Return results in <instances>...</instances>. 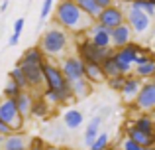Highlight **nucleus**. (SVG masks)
Returning a JSON list of instances; mask_svg holds the SVG:
<instances>
[{"label":"nucleus","mask_w":155,"mask_h":150,"mask_svg":"<svg viewBox=\"0 0 155 150\" xmlns=\"http://www.w3.org/2000/svg\"><path fill=\"white\" fill-rule=\"evenodd\" d=\"M53 20H55V26L63 28L65 32H73V34H84L94 24V20L88 14H84L73 0H61L55 6Z\"/></svg>","instance_id":"nucleus-1"},{"label":"nucleus","mask_w":155,"mask_h":150,"mask_svg":"<svg viewBox=\"0 0 155 150\" xmlns=\"http://www.w3.org/2000/svg\"><path fill=\"white\" fill-rule=\"evenodd\" d=\"M69 46V32H65L59 26H51L43 32V36L39 38V50L45 55L57 58L61 55Z\"/></svg>","instance_id":"nucleus-2"},{"label":"nucleus","mask_w":155,"mask_h":150,"mask_svg":"<svg viewBox=\"0 0 155 150\" xmlns=\"http://www.w3.org/2000/svg\"><path fill=\"white\" fill-rule=\"evenodd\" d=\"M43 77H45V91H59L65 93L69 99H73V83L65 77V73L61 71L59 65L51 61L43 63Z\"/></svg>","instance_id":"nucleus-3"},{"label":"nucleus","mask_w":155,"mask_h":150,"mask_svg":"<svg viewBox=\"0 0 155 150\" xmlns=\"http://www.w3.org/2000/svg\"><path fill=\"white\" fill-rule=\"evenodd\" d=\"M77 54H79V58L83 59L84 63H96V65H102L114 51L112 50H102V47L94 46L88 38H84L83 42L79 44V47H77Z\"/></svg>","instance_id":"nucleus-4"},{"label":"nucleus","mask_w":155,"mask_h":150,"mask_svg":"<svg viewBox=\"0 0 155 150\" xmlns=\"http://www.w3.org/2000/svg\"><path fill=\"white\" fill-rule=\"evenodd\" d=\"M0 120L4 124H8L14 132H18L24 127L26 119L22 117V113H20L14 99H4V101H0Z\"/></svg>","instance_id":"nucleus-5"},{"label":"nucleus","mask_w":155,"mask_h":150,"mask_svg":"<svg viewBox=\"0 0 155 150\" xmlns=\"http://www.w3.org/2000/svg\"><path fill=\"white\" fill-rule=\"evenodd\" d=\"M141 54V47L136 46V44H130V46L122 47V50H114V59H116L118 67H120V73L128 77L130 71H132V67L136 65V59L137 55Z\"/></svg>","instance_id":"nucleus-6"},{"label":"nucleus","mask_w":155,"mask_h":150,"mask_svg":"<svg viewBox=\"0 0 155 150\" xmlns=\"http://www.w3.org/2000/svg\"><path fill=\"white\" fill-rule=\"evenodd\" d=\"M126 24L132 28L134 34L141 36V34H145V32L151 28V18H149V16L145 14L143 10L130 6V8H128V12H126Z\"/></svg>","instance_id":"nucleus-7"},{"label":"nucleus","mask_w":155,"mask_h":150,"mask_svg":"<svg viewBox=\"0 0 155 150\" xmlns=\"http://www.w3.org/2000/svg\"><path fill=\"white\" fill-rule=\"evenodd\" d=\"M98 24H102V26L106 28V30H116V28H120V26H124L126 24V12L122 10L120 6H110V8H106V10L100 12V16H98V20H96Z\"/></svg>","instance_id":"nucleus-8"},{"label":"nucleus","mask_w":155,"mask_h":150,"mask_svg":"<svg viewBox=\"0 0 155 150\" xmlns=\"http://www.w3.org/2000/svg\"><path fill=\"white\" fill-rule=\"evenodd\" d=\"M59 67L71 83H75V81H79V79H84V67H87V63H84L79 55H69V58H65Z\"/></svg>","instance_id":"nucleus-9"},{"label":"nucleus","mask_w":155,"mask_h":150,"mask_svg":"<svg viewBox=\"0 0 155 150\" xmlns=\"http://www.w3.org/2000/svg\"><path fill=\"white\" fill-rule=\"evenodd\" d=\"M18 67L24 71V75H26L28 79V85H30V89H41L45 87V77H43V65H31V63H22L18 61Z\"/></svg>","instance_id":"nucleus-10"},{"label":"nucleus","mask_w":155,"mask_h":150,"mask_svg":"<svg viewBox=\"0 0 155 150\" xmlns=\"http://www.w3.org/2000/svg\"><path fill=\"white\" fill-rule=\"evenodd\" d=\"M136 107L140 111H153L155 109V79L143 83L140 95L136 99Z\"/></svg>","instance_id":"nucleus-11"},{"label":"nucleus","mask_w":155,"mask_h":150,"mask_svg":"<svg viewBox=\"0 0 155 150\" xmlns=\"http://www.w3.org/2000/svg\"><path fill=\"white\" fill-rule=\"evenodd\" d=\"M88 40H91L94 46L102 47V50H110L112 46V36H110V30H106L102 24L94 22L92 28L88 30Z\"/></svg>","instance_id":"nucleus-12"},{"label":"nucleus","mask_w":155,"mask_h":150,"mask_svg":"<svg viewBox=\"0 0 155 150\" xmlns=\"http://www.w3.org/2000/svg\"><path fill=\"white\" fill-rule=\"evenodd\" d=\"M110 36H112V47H116V50H122V47L130 46L132 44V28L128 26V24H124V26L116 28V30L110 32Z\"/></svg>","instance_id":"nucleus-13"},{"label":"nucleus","mask_w":155,"mask_h":150,"mask_svg":"<svg viewBox=\"0 0 155 150\" xmlns=\"http://www.w3.org/2000/svg\"><path fill=\"white\" fill-rule=\"evenodd\" d=\"M126 136H128L130 140H134V142H137L140 146H143V148H155V136L140 131V128H136L134 124H130V127L126 128Z\"/></svg>","instance_id":"nucleus-14"},{"label":"nucleus","mask_w":155,"mask_h":150,"mask_svg":"<svg viewBox=\"0 0 155 150\" xmlns=\"http://www.w3.org/2000/svg\"><path fill=\"white\" fill-rule=\"evenodd\" d=\"M141 79L140 77H126V83H124V87H122V91H120V95H122V99L124 101H136L137 99V95H140V91H141Z\"/></svg>","instance_id":"nucleus-15"},{"label":"nucleus","mask_w":155,"mask_h":150,"mask_svg":"<svg viewBox=\"0 0 155 150\" xmlns=\"http://www.w3.org/2000/svg\"><path fill=\"white\" fill-rule=\"evenodd\" d=\"M0 148L2 150H28L30 146L26 144V136L20 134V132H14L10 136L0 138Z\"/></svg>","instance_id":"nucleus-16"},{"label":"nucleus","mask_w":155,"mask_h":150,"mask_svg":"<svg viewBox=\"0 0 155 150\" xmlns=\"http://www.w3.org/2000/svg\"><path fill=\"white\" fill-rule=\"evenodd\" d=\"M100 124H102V117H92L91 120H88L87 124V131H84V144H87L88 148L94 144V140L100 136Z\"/></svg>","instance_id":"nucleus-17"},{"label":"nucleus","mask_w":155,"mask_h":150,"mask_svg":"<svg viewBox=\"0 0 155 150\" xmlns=\"http://www.w3.org/2000/svg\"><path fill=\"white\" fill-rule=\"evenodd\" d=\"M14 101H16V105H18L20 113H22V117H24V119H28V117L31 115V109H34V103H35V99H34V95H31V91H22Z\"/></svg>","instance_id":"nucleus-18"},{"label":"nucleus","mask_w":155,"mask_h":150,"mask_svg":"<svg viewBox=\"0 0 155 150\" xmlns=\"http://www.w3.org/2000/svg\"><path fill=\"white\" fill-rule=\"evenodd\" d=\"M45 54H43L41 50H39V46H35V47H28L26 51L22 54V58L18 59V61H22V63H31V65H43L45 63Z\"/></svg>","instance_id":"nucleus-19"},{"label":"nucleus","mask_w":155,"mask_h":150,"mask_svg":"<svg viewBox=\"0 0 155 150\" xmlns=\"http://www.w3.org/2000/svg\"><path fill=\"white\" fill-rule=\"evenodd\" d=\"M83 123H84V115L79 111V109H69V111H65L63 124L67 128L75 131V128H81V124H83Z\"/></svg>","instance_id":"nucleus-20"},{"label":"nucleus","mask_w":155,"mask_h":150,"mask_svg":"<svg viewBox=\"0 0 155 150\" xmlns=\"http://www.w3.org/2000/svg\"><path fill=\"white\" fill-rule=\"evenodd\" d=\"M84 79L88 83H100V81H106V75L102 71V67L96 65V63H87L84 67Z\"/></svg>","instance_id":"nucleus-21"},{"label":"nucleus","mask_w":155,"mask_h":150,"mask_svg":"<svg viewBox=\"0 0 155 150\" xmlns=\"http://www.w3.org/2000/svg\"><path fill=\"white\" fill-rule=\"evenodd\" d=\"M73 2H75L77 6H79L81 10L84 12V14H88V16H91V18L94 20V22H96V20H98L100 12H102V10H100V8H98V4L94 2V0H73Z\"/></svg>","instance_id":"nucleus-22"},{"label":"nucleus","mask_w":155,"mask_h":150,"mask_svg":"<svg viewBox=\"0 0 155 150\" xmlns=\"http://www.w3.org/2000/svg\"><path fill=\"white\" fill-rule=\"evenodd\" d=\"M134 127L140 128V131H143V132H147V134L155 136V120L151 119V117H147V115L137 117V119L134 120Z\"/></svg>","instance_id":"nucleus-23"},{"label":"nucleus","mask_w":155,"mask_h":150,"mask_svg":"<svg viewBox=\"0 0 155 150\" xmlns=\"http://www.w3.org/2000/svg\"><path fill=\"white\" fill-rule=\"evenodd\" d=\"M8 79L10 81H14L16 85H18L22 91H30V85H28V79H26V75H24V71L20 69L18 65L14 67V69H10V73H8Z\"/></svg>","instance_id":"nucleus-24"},{"label":"nucleus","mask_w":155,"mask_h":150,"mask_svg":"<svg viewBox=\"0 0 155 150\" xmlns=\"http://www.w3.org/2000/svg\"><path fill=\"white\" fill-rule=\"evenodd\" d=\"M92 91V83H88L87 79H79L73 83V95L79 97V99H84V97H88Z\"/></svg>","instance_id":"nucleus-25"},{"label":"nucleus","mask_w":155,"mask_h":150,"mask_svg":"<svg viewBox=\"0 0 155 150\" xmlns=\"http://www.w3.org/2000/svg\"><path fill=\"white\" fill-rule=\"evenodd\" d=\"M102 71H104V75H106V81L108 79H112V77H118V75H122L120 73V67H118V63H116V59H114V54L110 55L108 59L102 63Z\"/></svg>","instance_id":"nucleus-26"},{"label":"nucleus","mask_w":155,"mask_h":150,"mask_svg":"<svg viewBox=\"0 0 155 150\" xmlns=\"http://www.w3.org/2000/svg\"><path fill=\"white\" fill-rule=\"evenodd\" d=\"M136 77L140 79H149V77H155V59H149L147 63L136 67Z\"/></svg>","instance_id":"nucleus-27"},{"label":"nucleus","mask_w":155,"mask_h":150,"mask_svg":"<svg viewBox=\"0 0 155 150\" xmlns=\"http://www.w3.org/2000/svg\"><path fill=\"white\" fill-rule=\"evenodd\" d=\"M43 99L49 105H61L65 101H69V97L65 93H59V91H43Z\"/></svg>","instance_id":"nucleus-28"},{"label":"nucleus","mask_w":155,"mask_h":150,"mask_svg":"<svg viewBox=\"0 0 155 150\" xmlns=\"http://www.w3.org/2000/svg\"><path fill=\"white\" fill-rule=\"evenodd\" d=\"M47 113H49V103H47L43 97L35 99L34 109H31V115L34 117H47Z\"/></svg>","instance_id":"nucleus-29"},{"label":"nucleus","mask_w":155,"mask_h":150,"mask_svg":"<svg viewBox=\"0 0 155 150\" xmlns=\"http://www.w3.org/2000/svg\"><path fill=\"white\" fill-rule=\"evenodd\" d=\"M20 93H22V89H20L14 81H8V83L4 85V99H16Z\"/></svg>","instance_id":"nucleus-30"},{"label":"nucleus","mask_w":155,"mask_h":150,"mask_svg":"<svg viewBox=\"0 0 155 150\" xmlns=\"http://www.w3.org/2000/svg\"><path fill=\"white\" fill-rule=\"evenodd\" d=\"M132 6H134V8H140V10H143L145 14L149 16V18H153V16H155V6L149 2V0H137V2L132 4Z\"/></svg>","instance_id":"nucleus-31"},{"label":"nucleus","mask_w":155,"mask_h":150,"mask_svg":"<svg viewBox=\"0 0 155 150\" xmlns=\"http://www.w3.org/2000/svg\"><path fill=\"white\" fill-rule=\"evenodd\" d=\"M108 142H110L108 132H100V136L94 140V144H92L88 150H106V148H108Z\"/></svg>","instance_id":"nucleus-32"},{"label":"nucleus","mask_w":155,"mask_h":150,"mask_svg":"<svg viewBox=\"0 0 155 150\" xmlns=\"http://www.w3.org/2000/svg\"><path fill=\"white\" fill-rule=\"evenodd\" d=\"M124 83H126V75H118V77H112V79L106 81V85H108L110 89H114V91H122Z\"/></svg>","instance_id":"nucleus-33"},{"label":"nucleus","mask_w":155,"mask_h":150,"mask_svg":"<svg viewBox=\"0 0 155 150\" xmlns=\"http://www.w3.org/2000/svg\"><path fill=\"white\" fill-rule=\"evenodd\" d=\"M53 10V0H43V6H41V12H39V18L45 20L49 16V12Z\"/></svg>","instance_id":"nucleus-34"},{"label":"nucleus","mask_w":155,"mask_h":150,"mask_svg":"<svg viewBox=\"0 0 155 150\" xmlns=\"http://www.w3.org/2000/svg\"><path fill=\"white\" fill-rule=\"evenodd\" d=\"M45 142H43L39 136H35V138H31V142H30V148L28 150H45Z\"/></svg>","instance_id":"nucleus-35"},{"label":"nucleus","mask_w":155,"mask_h":150,"mask_svg":"<svg viewBox=\"0 0 155 150\" xmlns=\"http://www.w3.org/2000/svg\"><path fill=\"white\" fill-rule=\"evenodd\" d=\"M10 134H14V131H12L8 124H4L2 120H0V138H4V136H10Z\"/></svg>","instance_id":"nucleus-36"},{"label":"nucleus","mask_w":155,"mask_h":150,"mask_svg":"<svg viewBox=\"0 0 155 150\" xmlns=\"http://www.w3.org/2000/svg\"><path fill=\"white\" fill-rule=\"evenodd\" d=\"M24 22H26V20H24V18H18V20H16V22H14V34H22V30H24Z\"/></svg>","instance_id":"nucleus-37"},{"label":"nucleus","mask_w":155,"mask_h":150,"mask_svg":"<svg viewBox=\"0 0 155 150\" xmlns=\"http://www.w3.org/2000/svg\"><path fill=\"white\" fill-rule=\"evenodd\" d=\"M94 2L98 4V8H100V10H106V8L114 6V0H94Z\"/></svg>","instance_id":"nucleus-38"},{"label":"nucleus","mask_w":155,"mask_h":150,"mask_svg":"<svg viewBox=\"0 0 155 150\" xmlns=\"http://www.w3.org/2000/svg\"><path fill=\"white\" fill-rule=\"evenodd\" d=\"M18 40H20V36H18V34H12V36H10V40H8V44H10V46H16V44H18Z\"/></svg>","instance_id":"nucleus-39"},{"label":"nucleus","mask_w":155,"mask_h":150,"mask_svg":"<svg viewBox=\"0 0 155 150\" xmlns=\"http://www.w3.org/2000/svg\"><path fill=\"white\" fill-rule=\"evenodd\" d=\"M6 10H8V0H4L2 6H0V12H6Z\"/></svg>","instance_id":"nucleus-40"},{"label":"nucleus","mask_w":155,"mask_h":150,"mask_svg":"<svg viewBox=\"0 0 155 150\" xmlns=\"http://www.w3.org/2000/svg\"><path fill=\"white\" fill-rule=\"evenodd\" d=\"M45 150H65V148H61V146H47Z\"/></svg>","instance_id":"nucleus-41"},{"label":"nucleus","mask_w":155,"mask_h":150,"mask_svg":"<svg viewBox=\"0 0 155 150\" xmlns=\"http://www.w3.org/2000/svg\"><path fill=\"white\" fill-rule=\"evenodd\" d=\"M122 2H130V4H134V2H137V0H122Z\"/></svg>","instance_id":"nucleus-42"},{"label":"nucleus","mask_w":155,"mask_h":150,"mask_svg":"<svg viewBox=\"0 0 155 150\" xmlns=\"http://www.w3.org/2000/svg\"><path fill=\"white\" fill-rule=\"evenodd\" d=\"M153 50H155V34H153Z\"/></svg>","instance_id":"nucleus-43"},{"label":"nucleus","mask_w":155,"mask_h":150,"mask_svg":"<svg viewBox=\"0 0 155 150\" xmlns=\"http://www.w3.org/2000/svg\"><path fill=\"white\" fill-rule=\"evenodd\" d=\"M149 2H151V4H153V6H155V0H149Z\"/></svg>","instance_id":"nucleus-44"}]
</instances>
